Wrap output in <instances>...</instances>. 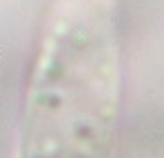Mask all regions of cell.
<instances>
[{
  "label": "cell",
  "mask_w": 164,
  "mask_h": 158,
  "mask_svg": "<svg viewBox=\"0 0 164 158\" xmlns=\"http://www.w3.org/2000/svg\"><path fill=\"white\" fill-rule=\"evenodd\" d=\"M117 107L113 0H53L26 92L19 158H111Z\"/></svg>",
  "instance_id": "6da1fadb"
}]
</instances>
